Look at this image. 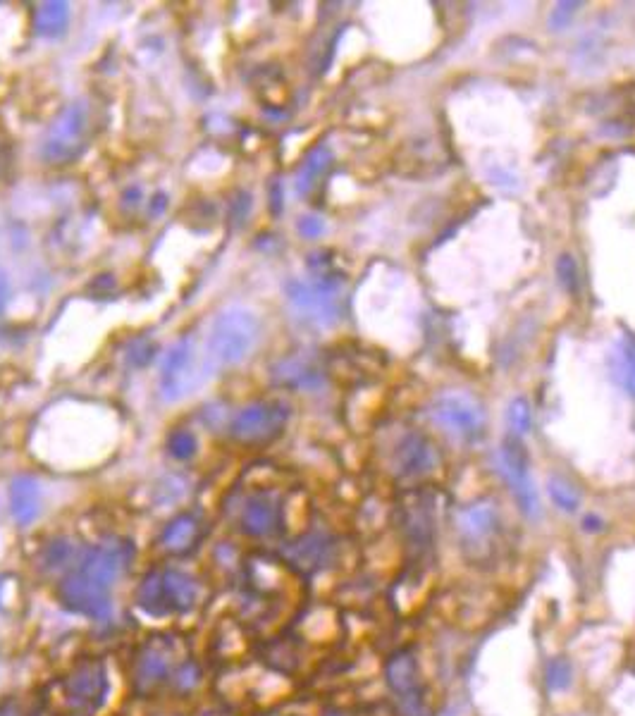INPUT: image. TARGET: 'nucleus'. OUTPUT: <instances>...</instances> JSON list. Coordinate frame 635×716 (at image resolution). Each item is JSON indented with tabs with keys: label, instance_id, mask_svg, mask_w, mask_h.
Returning <instances> with one entry per match:
<instances>
[{
	"label": "nucleus",
	"instance_id": "obj_1",
	"mask_svg": "<svg viewBox=\"0 0 635 716\" xmlns=\"http://www.w3.org/2000/svg\"><path fill=\"white\" fill-rule=\"evenodd\" d=\"M261 335V323L249 308L230 306L215 316L206 339V351L220 366H237L251 354Z\"/></svg>",
	"mask_w": 635,
	"mask_h": 716
},
{
	"label": "nucleus",
	"instance_id": "obj_2",
	"mask_svg": "<svg viewBox=\"0 0 635 716\" xmlns=\"http://www.w3.org/2000/svg\"><path fill=\"white\" fill-rule=\"evenodd\" d=\"M199 600V583L177 569L151 571L141 580L137 604L151 616H168L189 611Z\"/></svg>",
	"mask_w": 635,
	"mask_h": 716
},
{
	"label": "nucleus",
	"instance_id": "obj_3",
	"mask_svg": "<svg viewBox=\"0 0 635 716\" xmlns=\"http://www.w3.org/2000/svg\"><path fill=\"white\" fill-rule=\"evenodd\" d=\"M86 132H89L86 106L84 103H70V106L60 110L53 125L48 127L41 144V158L55 168L75 163L86 148Z\"/></svg>",
	"mask_w": 635,
	"mask_h": 716
},
{
	"label": "nucleus",
	"instance_id": "obj_4",
	"mask_svg": "<svg viewBox=\"0 0 635 716\" xmlns=\"http://www.w3.org/2000/svg\"><path fill=\"white\" fill-rule=\"evenodd\" d=\"M337 273H316L311 282L292 280L287 285V296L301 316L318 325H335L342 316V299H339Z\"/></svg>",
	"mask_w": 635,
	"mask_h": 716
},
{
	"label": "nucleus",
	"instance_id": "obj_5",
	"mask_svg": "<svg viewBox=\"0 0 635 716\" xmlns=\"http://www.w3.org/2000/svg\"><path fill=\"white\" fill-rule=\"evenodd\" d=\"M430 416L447 435L461 442H476L485 435V409L466 392H445L430 406Z\"/></svg>",
	"mask_w": 635,
	"mask_h": 716
},
{
	"label": "nucleus",
	"instance_id": "obj_6",
	"mask_svg": "<svg viewBox=\"0 0 635 716\" xmlns=\"http://www.w3.org/2000/svg\"><path fill=\"white\" fill-rule=\"evenodd\" d=\"M108 671L98 659H82L63 681V697L72 716H94L108 697Z\"/></svg>",
	"mask_w": 635,
	"mask_h": 716
},
{
	"label": "nucleus",
	"instance_id": "obj_7",
	"mask_svg": "<svg viewBox=\"0 0 635 716\" xmlns=\"http://www.w3.org/2000/svg\"><path fill=\"white\" fill-rule=\"evenodd\" d=\"M289 409L282 401H256L234 416L230 435L246 447H263L285 432Z\"/></svg>",
	"mask_w": 635,
	"mask_h": 716
},
{
	"label": "nucleus",
	"instance_id": "obj_8",
	"mask_svg": "<svg viewBox=\"0 0 635 716\" xmlns=\"http://www.w3.org/2000/svg\"><path fill=\"white\" fill-rule=\"evenodd\" d=\"M55 595L70 614L86 616L91 621H106L113 611V597H110L108 585L98 583L96 578L86 576L79 569H72L60 580Z\"/></svg>",
	"mask_w": 635,
	"mask_h": 716
},
{
	"label": "nucleus",
	"instance_id": "obj_9",
	"mask_svg": "<svg viewBox=\"0 0 635 716\" xmlns=\"http://www.w3.org/2000/svg\"><path fill=\"white\" fill-rule=\"evenodd\" d=\"M385 683L404 716H425V688L421 666L411 650L392 652L385 662Z\"/></svg>",
	"mask_w": 635,
	"mask_h": 716
},
{
	"label": "nucleus",
	"instance_id": "obj_10",
	"mask_svg": "<svg viewBox=\"0 0 635 716\" xmlns=\"http://www.w3.org/2000/svg\"><path fill=\"white\" fill-rule=\"evenodd\" d=\"M499 468H502L504 480H507L511 495H514L516 504H519L521 514L538 516L540 511V497L538 487L533 483L530 475V459L526 447H523L521 437L509 435L507 440L499 447Z\"/></svg>",
	"mask_w": 635,
	"mask_h": 716
},
{
	"label": "nucleus",
	"instance_id": "obj_11",
	"mask_svg": "<svg viewBox=\"0 0 635 716\" xmlns=\"http://www.w3.org/2000/svg\"><path fill=\"white\" fill-rule=\"evenodd\" d=\"M435 502L430 497L411 495L402 506V530L404 542L413 554H425L435 542Z\"/></svg>",
	"mask_w": 635,
	"mask_h": 716
},
{
	"label": "nucleus",
	"instance_id": "obj_12",
	"mask_svg": "<svg viewBox=\"0 0 635 716\" xmlns=\"http://www.w3.org/2000/svg\"><path fill=\"white\" fill-rule=\"evenodd\" d=\"M194 347L187 339L177 342L175 347L165 356L163 368H160V390L168 401L182 399L184 394L191 392L194 387Z\"/></svg>",
	"mask_w": 635,
	"mask_h": 716
},
{
	"label": "nucleus",
	"instance_id": "obj_13",
	"mask_svg": "<svg viewBox=\"0 0 635 716\" xmlns=\"http://www.w3.org/2000/svg\"><path fill=\"white\" fill-rule=\"evenodd\" d=\"M499 530V511L487 499L468 504L459 514V535L468 547H483Z\"/></svg>",
	"mask_w": 635,
	"mask_h": 716
},
{
	"label": "nucleus",
	"instance_id": "obj_14",
	"mask_svg": "<svg viewBox=\"0 0 635 716\" xmlns=\"http://www.w3.org/2000/svg\"><path fill=\"white\" fill-rule=\"evenodd\" d=\"M282 506L280 499L270 492H258L249 497L242 511V530L249 537H268L280 530Z\"/></svg>",
	"mask_w": 635,
	"mask_h": 716
},
{
	"label": "nucleus",
	"instance_id": "obj_15",
	"mask_svg": "<svg viewBox=\"0 0 635 716\" xmlns=\"http://www.w3.org/2000/svg\"><path fill=\"white\" fill-rule=\"evenodd\" d=\"M172 654L165 645L149 643L141 650L134 666V688L139 693H151L160 683L172 678Z\"/></svg>",
	"mask_w": 635,
	"mask_h": 716
},
{
	"label": "nucleus",
	"instance_id": "obj_16",
	"mask_svg": "<svg viewBox=\"0 0 635 716\" xmlns=\"http://www.w3.org/2000/svg\"><path fill=\"white\" fill-rule=\"evenodd\" d=\"M394 464H397L399 473L406 478H416V475L430 473L437 464L435 447L421 432H409L397 444V454H394Z\"/></svg>",
	"mask_w": 635,
	"mask_h": 716
},
{
	"label": "nucleus",
	"instance_id": "obj_17",
	"mask_svg": "<svg viewBox=\"0 0 635 716\" xmlns=\"http://www.w3.org/2000/svg\"><path fill=\"white\" fill-rule=\"evenodd\" d=\"M41 509V490L32 475H17L10 483V511L17 526H32Z\"/></svg>",
	"mask_w": 635,
	"mask_h": 716
},
{
	"label": "nucleus",
	"instance_id": "obj_18",
	"mask_svg": "<svg viewBox=\"0 0 635 716\" xmlns=\"http://www.w3.org/2000/svg\"><path fill=\"white\" fill-rule=\"evenodd\" d=\"M201 537V521L194 514H180L165 526L160 535V547L172 557H182L191 552Z\"/></svg>",
	"mask_w": 635,
	"mask_h": 716
},
{
	"label": "nucleus",
	"instance_id": "obj_19",
	"mask_svg": "<svg viewBox=\"0 0 635 716\" xmlns=\"http://www.w3.org/2000/svg\"><path fill=\"white\" fill-rule=\"evenodd\" d=\"M330 552H332V545H330L328 537L306 535L287 549V561L294 566V569H299L304 573H313V571L323 569L325 561L330 559Z\"/></svg>",
	"mask_w": 635,
	"mask_h": 716
},
{
	"label": "nucleus",
	"instance_id": "obj_20",
	"mask_svg": "<svg viewBox=\"0 0 635 716\" xmlns=\"http://www.w3.org/2000/svg\"><path fill=\"white\" fill-rule=\"evenodd\" d=\"M609 373L621 390L635 397V335L616 342L609 354Z\"/></svg>",
	"mask_w": 635,
	"mask_h": 716
},
{
	"label": "nucleus",
	"instance_id": "obj_21",
	"mask_svg": "<svg viewBox=\"0 0 635 716\" xmlns=\"http://www.w3.org/2000/svg\"><path fill=\"white\" fill-rule=\"evenodd\" d=\"M332 165V151L328 146H316L311 153H308L304 165H301L297 172V191L301 196L311 194L313 189L318 187L320 177L328 172Z\"/></svg>",
	"mask_w": 635,
	"mask_h": 716
},
{
	"label": "nucleus",
	"instance_id": "obj_22",
	"mask_svg": "<svg viewBox=\"0 0 635 716\" xmlns=\"http://www.w3.org/2000/svg\"><path fill=\"white\" fill-rule=\"evenodd\" d=\"M70 24V8L67 3H41L34 12V32L39 36H60Z\"/></svg>",
	"mask_w": 635,
	"mask_h": 716
},
{
	"label": "nucleus",
	"instance_id": "obj_23",
	"mask_svg": "<svg viewBox=\"0 0 635 716\" xmlns=\"http://www.w3.org/2000/svg\"><path fill=\"white\" fill-rule=\"evenodd\" d=\"M547 492H550V499L554 502V506L566 514H576L578 506H581V492L578 487L571 483V480L561 478V475H552L547 480Z\"/></svg>",
	"mask_w": 635,
	"mask_h": 716
},
{
	"label": "nucleus",
	"instance_id": "obj_24",
	"mask_svg": "<svg viewBox=\"0 0 635 716\" xmlns=\"http://www.w3.org/2000/svg\"><path fill=\"white\" fill-rule=\"evenodd\" d=\"M545 683L550 693H564L573 683V664L566 657H554L545 669Z\"/></svg>",
	"mask_w": 635,
	"mask_h": 716
},
{
	"label": "nucleus",
	"instance_id": "obj_25",
	"mask_svg": "<svg viewBox=\"0 0 635 716\" xmlns=\"http://www.w3.org/2000/svg\"><path fill=\"white\" fill-rule=\"evenodd\" d=\"M72 557H75V547H72V542L65 540V537H58V540H53L51 545H46V549H43V566L51 571L65 569L67 564H72Z\"/></svg>",
	"mask_w": 635,
	"mask_h": 716
},
{
	"label": "nucleus",
	"instance_id": "obj_26",
	"mask_svg": "<svg viewBox=\"0 0 635 716\" xmlns=\"http://www.w3.org/2000/svg\"><path fill=\"white\" fill-rule=\"evenodd\" d=\"M168 452H170V456H175L177 461H187V459H191V456L196 454V437H194V432H189V430H184V428L170 432V437H168Z\"/></svg>",
	"mask_w": 635,
	"mask_h": 716
},
{
	"label": "nucleus",
	"instance_id": "obj_27",
	"mask_svg": "<svg viewBox=\"0 0 635 716\" xmlns=\"http://www.w3.org/2000/svg\"><path fill=\"white\" fill-rule=\"evenodd\" d=\"M530 423H533V416H530V406L526 399H514L509 406V425L514 430L516 437L526 435L530 430Z\"/></svg>",
	"mask_w": 635,
	"mask_h": 716
},
{
	"label": "nucleus",
	"instance_id": "obj_28",
	"mask_svg": "<svg viewBox=\"0 0 635 716\" xmlns=\"http://www.w3.org/2000/svg\"><path fill=\"white\" fill-rule=\"evenodd\" d=\"M285 370H287V373H282V378H285L287 385H292V387H316V385H320V373H318V370L306 368V366H287Z\"/></svg>",
	"mask_w": 635,
	"mask_h": 716
},
{
	"label": "nucleus",
	"instance_id": "obj_29",
	"mask_svg": "<svg viewBox=\"0 0 635 716\" xmlns=\"http://www.w3.org/2000/svg\"><path fill=\"white\" fill-rule=\"evenodd\" d=\"M199 678H201L199 666H196L194 662H184L182 666H177L175 674H172V683H175V688L189 693V690L199 683Z\"/></svg>",
	"mask_w": 635,
	"mask_h": 716
},
{
	"label": "nucleus",
	"instance_id": "obj_30",
	"mask_svg": "<svg viewBox=\"0 0 635 716\" xmlns=\"http://www.w3.org/2000/svg\"><path fill=\"white\" fill-rule=\"evenodd\" d=\"M557 275H559V282L564 285V289H569V292H573L578 285V268L576 263H573L571 256H561L559 263H557Z\"/></svg>",
	"mask_w": 635,
	"mask_h": 716
},
{
	"label": "nucleus",
	"instance_id": "obj_31",
	"mask_svg": "<svg viewBox=\"0 0 635 716\" xmlns=\"http://www.w3.org/2000/svg\"><path fill=\"white\" fill-rule=\"evenodd\" d=\"M578 8H581L578 3H561V5H557V8H554L552 15H550V29H554V32H557V29H564L566 24L571 22V17L576 15Z\"/></svg>",
	"mask_w": 635,
	"mask_h": 716
},
{
	"label": "nucleus",
	"instance_id": "obj_32",
	"mask_svg": "<svg viewBox=\"0 0 635 716\" xmlns=\"http://www.w3.org/2000/svg\"><path fill=\"white\" fill-rule=\"evenodd\" d=\"M323 230H325L323 220H318V218H304L299 222V232L304 234V237H308V239H316Z\"/></svg>",
	"mask_w": 635,
	"mask_h": 716
},
{
	"label": "nucleus",
	"instance_id": "obj_33",
	"mask_svg": "<svg viewBox=\"0 0 635 716\" xmlns=\"http://www.w3.org/2000/svg\"><path fill=\"white\" fill-rule=\"evenodd\" d=\"M0 716H24L20 702H17V700H3V702H0Z\"/></svg>",
	"mask_w": 635,
	"mask_h": 716
},
{
	"label": "nucleus",
	"instance_id": "obj_34",
	"mask_svg": "<svg viewBox=\"0 0 635 716\" xmlns=\"http://www.w3.org/2000/svg\"><path fill=\"white\" fill-rule=\"evenodd\" d=\"M583 526H585V530H590V533H595V530H600L602 521H600V518H595V516H588L583 521Z\"/></svg>",
	"mask_w": 635,
	"mask_h": 716
},
{
	"label": "nucleus",
	"instance_id": "obj_35",
	"mask_svg": "<svg viewBox=\"0 0 635 716\" xmlns=\"http://www.w3.org/2000/svg\"><path fill=\"white\" fill-rule=\"evenodd\" d=\"M328 716H344V714H328Z\"/></svg>",
	"mask_w": 635,
	"mask_h": 716
},
{
	"label": "nucleus",
	"instance_id": "obj_36",
	"mask_svg": "<svg viewBox=\"0 0 635 716\" xmlns=\"http://www.w3.org/2000/svg\"><path fill=\"white\" fill-rule=\"evenodd\" d=\"M172 716H184V714H172Z\"/></svg>",
	"mask_w": 635,
	"mask_h": 716
}]
</instances>
